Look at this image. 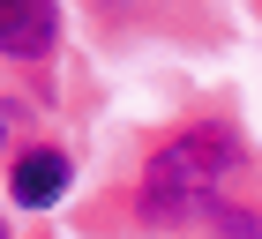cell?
<instances>
[{
  "instance_id": "cell-1",
  "label": "cell",
  "mask_w": 262,
  "mask_h": 239,
  "mask_svg": "<svg viewBox=\"0 0 262 239\" xmlns=\"http://www.w3.org/2000/svg\"><path fill=\"white\" fill-rule=\"evenodd\" d=\"M232 150H240V135L225 119L180 127L158 157L142 164V217L150 224H202V202H210V187H217Z\"/></svg>"
},
{
  "instance_id": "cell-4",
  "label": "cell",
  "mask_w": 262,
  "mask_h": 239,
  "mask_svg": "<svg viewBox=\"0 0 262 239\" xmlns=\"http://www.w3.org/2000/svg\"><path fill=\"white\" fill-rule=\"evenodd\" d=\"M60 187H68V157L60 150H30V157L15 164V202L23 209H53Z\"/></svg>"
},
{
  "instance_id": "cell-3",
  "label": "cell",
  "mask_w": 262,
  "mask_h": 239,
  "mask_svg": "<svg viewBox=\"0 0 262 239\" xmlns=\"http://www.w3.org/2000/svg\"><path fill=\"white\" fill-rule=\"evenodd\" d=\"M53 30H60V8L53 0H0V53L8 60L53 53Z\"/></svg>"
},
{
  "instance_id": "cell-5",
  "label": "cell",
  "mask_w": 262,
  "mask_h": 239,
  "mask_svg": "<svg viewBox=\"0 0 262 239\" xmlns=\"http://www.w3.org/2000/svg\"><path fill=\"white\" fill-rule=\"evenodd\" d=\"M8 127H23V112H15V105H0V142H8Z\"/></svg>"
},
{
  "instance_id": "cell-2",
  "label": "cell",
  "mask_w": 262,
  "mask_h": 239,
  "mask_svg": "<svg viewBox=\"0 0 262 239\" xmlns=\"http://www.w3.org/2000/svg\"><path fill=\"white\" fill-rule=\"evenodd\" d=\"M202 224L225 232V239H262V157H247V150L225 157L217 187L202 202Z\"/></svg>"
}]
</instances>
